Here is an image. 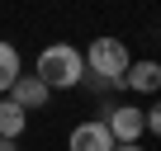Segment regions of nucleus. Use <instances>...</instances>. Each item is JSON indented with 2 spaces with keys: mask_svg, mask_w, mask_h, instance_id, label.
<instances>
[{
  "mask_svg": "<svg viewBox=\"0 0 161 151\" xmlns=\"http://www.w3.org/2000/svg\"><path fill=\"white\" fill-rule=\"evenodd\" d=\"M38 81L47 90H76L86 81V57H80V47H71V43L43 47L38 52Z\"/></svg>",
  "mask_w": 161,
  "mask_h": 151,
  "instance_id": "1",
  "label": "nucleus"
},
{
  "mask_svg": "<svg viewBox=\"0 0 161 151\" xmlns=\"http://www.w3.org/2000/svg\"><path fill=\"white\" fill-rule=\"evenodd\" d=\"M123 85L137 90V95H156V90H161V66H156V61H133L128 76H123Z\"/></svg>",
  "mask_w": 161,
  "mask_h": 151,
  "instance_id": "6",
  "label": "nucleus"
},
{
  "mask_svg": "<svg viewBox=\"0 0 161 151\" xmlns=\"http://www.w3.org/2000/svg\"><path fill=\"white\" fill-rule=\"evenodd\" d=\"M104 128L114 132V142H119V146H142V132H147V109L119 104V109H109Z\"/></svg>",
  "mask_w": 161,
  "mask_h": 151,
  "instance_id": "3",
  "label": "nucleus"
},
{
  "mask_svg": "<svg viewBox=\"0 0 161 151\" xmlns=\"http://www.w3.org/2000/svg\"><path fill=\"white\" fill-rule=\"evenodd\" d=\"M71 151H114L119 142H114V132L104 128V118H90V123H76L71 128V142H66Z\"/></svg>",
  "mask_w": 161,
  "mask_h": 151,
  "instance_id": "4",
  "label": "nucleus"
},
{
  "mask_svg": "<svg viewBox=\"0 0 161 151\" xmlns=\"http://www.w3.org/2000/svg\"><path fill=\"white\" fill-rule=\"evenodd\" d=\"M19 76H24V71H19V47L0 38V99L14 90V81H19Z\"/></svg>",
  "mask_w": 161,
  "mask_h": 151,
  "instance_id": "7",
  "label": "nucleus"
},
{
  "mask_svg": "<svg viewBox=\"0 0 161 151\" xmlns=\"http://www.w3.org/2000/svg\"><path fill=\"white\" fill-rule=\"evenodd\" d=\"M114 151H142V146H114Z\"/></svg>",
  "mask_w": 161,
  "mask_h": 151,
  "instance_id": "11",
  "label": "nucleus"
},
{
  "mask_svg": "<svg viewBox=\"0 0 161 151\" xmlns=\"http://www.w3.org/2000/svg\"><path fill=\"white\" fill-rule=\"evenodd\" d=\"M0 151H14V142H5V137H0Z\"/></svg>",
  "mask_w": 161,
  "mask_h": 151,
  "instance_id": "10",
  "label": "nucleus"
},
{
  "mask_svg": "<svg viewBox=\"0 0 161 151\" xmlns=\"http://www.w3.org/2000/svg\"><path fill=\"white\" fill-rule=\"evenodd\" d=\"M133 57L123 47V38H95L86 47V71L95 76L100 85H123V76H128Z\"/></svg>",
  "mask_w": 161,
  "mask_h": 151,
  "instance_id": "2",
  "label": "nucleus"
},
{
  "mask_svg": "<svg viewBox=\"0 0 161 151\" xmlns=\"http://www.w3.org/2000/svg\"><path fill=\"white\" fill-rule=\"evenodd\" d=\"M24 128H29V113H24V109L5 95V99H0V137H5V142H14Z\"/></svg>",
  "mask_w": 161,
  "mask_h": 151,
  "instance_id": "8",
  "label": "nucleus"
},
{
  "mask_svg": "<svg viewBox=\"0 0 161 151\" xmlns=\"http://www.w3.org/2000/svg\"><path fill=\"white\" fill-rule=\"evenodd\" d=\"M10 99H14L24 113H29V109H43V104L52 99V90L38 81V76H19V81H14V90H10Z\"/></svg>",
  "mask_w": 161,
  "mask_h": 151,
  "instance_id": "5",
  "label": "nucleus"
},
{
  "mask_svg": "<svg viewBox=\"0 0 161 151\" xmlns=\"http://www.w3.org/2000/svg\"><path fill=\"white\" fill-rule=\"evenodd\" d=\"M147 132L161 137V99H156V109H147Z\"/></svg>",
  "mask_w": 161,
  "mask_h": 151,
  "instance_id": "9",
  "label": "nucleus"
}]
</instances>
